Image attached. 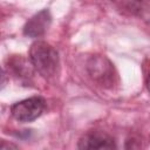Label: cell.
Instances as JSON below:
<instances>
[{
    "label": "cell",
    "mask_w": 150,
    "mask_h": 150,
    "mask_svg": "<svg viewBox=\"0 0 150 150\" xmlns=\"http://www.w3.org/2000/svg\"><path fill=\"white\" fill-rule=\"evenodd\" d=\"M145 86H146V89H148V91L150 93V71L148 73L146 77H145Z\"/></svg>",
    "instance_id": "9"
},
{
    "label": "cell",
    "mask_w": 150,
    "mask_h": 150,
    "mask_svg": "<svg viewBox=\"0 0 150 150\" xmlns=\"http://www.w3.org/2000/svg\"><path fill=\"white\" fill-rule=\"evenodd\" d=\"M8 71L19 79L21 82L29 83L33 77V64L32 62L27 61L21 55H14L12 57H8Z\"/></svg>",
    "instance_id": "7"
},
{
    "label": "cell",
    "mask_w": 150,
    "mask_h": 150,
    "mask_svg": "<svg viewBox=\"0 0 150 150\" xmlns=\"http://www.w3.org/2000/svg\"><path fill=\"white\" fill-rule=\"evenodd\" d=\"M16 149V145H14V144H8V143H6V141H1L0 142V149H2V150H5V149Z\"/></svg>",
    "instance_id": "8"
},
{
    "label": "cell",
    "mask_w": 150,
    "mask_h": 150,
    "mask_svg": "<svg viewBox=\"0 0 150 150\" xmlns=\"http://www.w3.org/2000/svg\"><path fill=\"white\" fill-rule=\"evenodd\" d=\"M46 108V101L41 96H33L14 103L11 107L12 116L22 123L32 122L40 117Z\"/></svg>",
    "instance_id": "3"
},
{
    "label": "cell",
    "mask_w": 150,
    "mask_h": 150,
    "mask_svg": "<svg viewBox=\"0 0 150 150\" xmlns=\"http://www.w3.org/2000/svg\"><path fill=\"white\" fill-rule=\"evenodd\" d=\"M87 73L98 86L112 88L117 82V73L111 61L103 55H93L87 61Z\"/></svg>",
    "instance_id": "2"
},
{
    "label": "cell",
    "mask_w": 150,
    "mask_h": 150,
    "mask_svg": "<svg viewBox=\"0 0 150 150\" xmlns=\"http://www.w3.org/2000/svg\"><path fill=\"white\" fill-rule=\"evenodd\" d=\"M79 149H114L116 143L114 138L104 131L91 130L84 134L77 143Z\"/></svg>",
    "instance_id": "4"
},
{
    "label": "cell",
    "mask_w": 150,
    "mask_h": 150,
    "mask_svg": "<svg viewBox=\"0 0 150 150\" xmlns=\"http://www.w3.org/2000/svg\"><path fill=\"white\" fill-rule=\"evenodd\" d=\"M52 15L48 9H42L34 14L23 26V34L29 38H40L49 28Z\"/></svg>",
    "instance_id": "5"
},
{
    "label": "cell",
    "mask_w": 150,
    "mask_h": 150,
    "mask_svg": "<svg viewBox=\"0 0 150 150\" xmlns=\"http://www.w3.org/2000/svg\"><path fill=\"white\" fill-rule=\"evenodd\" d=\"M123 14L145 19L150 16V0H114Z\"/></svg>",
    "instance_id": "6"
},
{
    "label": "cell",
    "mask_w": 150,
    "mask_h": 150,
    "mask_svg": "<svg viewBox=\"0 0 150 150\" xmlns=\"http://www.w3.org/2000/svg\"><path fill=\"white\" fill-rule=\"evenodd\" d=\"M29 61L34 69L46 79L56 74L60 63L57 50L45 41H36L30 46Z\"/></svg>",
    "instance_id": "1"
}]
</instances>
